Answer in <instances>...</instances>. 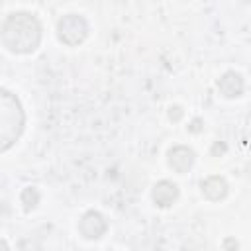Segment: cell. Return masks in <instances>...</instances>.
Here are the masks:
<instances>
[{
    "instance_id": "6da1fadb",
    "label": "cell",
    "mask_w": 251,
    "mask_h": 251,
    "mask_svg": "<svg viewBox=\"0 0 251 251\" xmlns=\"http://www.w3.org/2000/svg\"><path fill=\"white\" fill-rule=\"evenodd\" d=\"M41 24L29 12L10 14L0 27V41L10 53L27 55L33 53L41 43Z\"/></svg>"
},
{
    "instance_id": "7a4b0ae2",
    "label": "cell",
    "mask_w": 251,
    "mask_h": 251,
    "mask_svg": "<svg viewBox=\"0 0 251 251\" xmlns=\"http://www.w3.org/2000/svg\"><path fill=\"white\" fill-rule=\"evenodd\" d=\"M25 114L16 94L0 88V153L8 151L22 135Z\"/></svg>"
},
{
    "instance_id": "3957f363",
    "label": "cell",
    "mask_w": 251,
    "mask_h": 251,
    "mask_svg": "<svg viewBox=\"0 0 251 251\" xmlns=\"http://www.w3.org/2000/svg\"><path fill=\"white\" fill-rule=\"evenodd\" d=\"M88 35V22L80 14H65L57 22V37L61 43L75 47L80 45Z\"/></svg>"
},
{
    "instance_id": "277c9868",
    "label": "cell",
    "mask_w": 251,
    "mask_h": 251,
    "mask_svg": "<svg viewBox=\"0 0 251 251\" xmlns=\"http://www.w3.org/2000/svg\"><path fill=\"white\" fill-rule=\"evenodd\" d=\"M106 229H108V222L100 212L88 210L78 220V231L86 239H100L106 233Z\"/></svg>"
},
{
    "instance_id": "5b68a950",
    "label": "cell",
    "mask_w": 251,
    "mask_h": 251,
    "mask_svg": "<svg viewBox=\"0 0 251 251\" xmlns=\"http://www.w3.org/2000/svg\"><path fill=\"white\" fill-rule=\"evenodd\" d=\"M194 151L186 145H176L169 151V167L175 171V173H186L190 171V167L194 165Z\"/></svg>"
},
{
    "instance_id": "8992f818",
    "label": "cell",
    "mask_w": 251,
    "mask_h": 251,
    "mask_svg": "<svg viewBox=\"0 0 251 251\" xmlns=\"http://www.w3.org/2000/svg\"><path fill=\"white\" fill-rule=\"evenodd\" d=\"M243 88H245V82H243V76L235 71H227L220 76L218 80V90L226 96V98H237L243 94Z\"/></svg>"
},
{
    "instance_id": "52a82bcc",
    "label": "cell",
    "mask_w": 251,
    "mask_h": 251,
    "mask_svg": "<svg viewBox=\"0 0 251 251\" xmlns=\"http://www.w3.org/2000/svg\"><path fill=\"white\" fill-rule=\"evenodd\" d=\"M153 202L159 206V208H169L176 198H178V186L171 180H159L155 186H153Z\"/></svg>"
},
{
    "instance_id": "ba28073f",
    "label": "cell",
    "mask_w": 251,
    "mask_h": 251,
    "mask_svg": "<svg viewBox=\"0 0 251 251\" xmlns=\"http://www.w3.org/2000/svg\"><path fill=\"white\" fill-rule=\"evenodd\" d=\"M200 188H202V194L212 202H218V200L226 198V194H227V182L218 175L208 176L206 180H202Z\"/></svg>"
},
{
    "instance_id": "9c48e42d",
    "label": "cell",
    "mask_w": 251,
    "mask_h": 251,
    "mask_svg": "<svg viewBox=\"0 0 251 251\" xmlns=\"http://www.w3.org/2000/svg\"><path fill=\"white\" fill-rule=\"evenodd\" d=\"M20 200H22V204H24V210H25V212H31V210L39 204V192H37V188L25 186V188L22 190Z\"/></svg>"
},
{
    "instance_id": "30bf717a",
    "label": "cell",
    "mask_w": 251,
    "mask_h": 251,
    "mask_svg": "<svg viewBox=\"0 0 251 251\" xmlns=\"http://www.w3.org/2000/svg\"><path fill=\"white\" fill-rule=\"evenodd\" d=\"M169 118H171V120H175V122H176V120H180V118H182V110H180L178 106L171 108V112H169Z\"/></svg>"
},
{
    "instance_id": "8fae6325",
    "label": "cell",
    "mask_w": 251,
    "mask_h": 251,
    "mask_svg": "<svg viewBox=\"0 0 251 251\" xmlns=\"http://www.w3.org/2000/svg\"><path fill=\"white\" fill-rule=\"evenodd\" d=\"M224 245H226V251H237V241L233 237H227Z\"/></svg>"
},
{
    "instance_id": "7c38bea8",
    "label": "cell",
    "mask_w": 251,
    "mask_h": 251,
    "mask_svg": "<svg viewBox=\"0 0 251 251\" xmlns=\"http://www.w3.org/2000/svg\"><path fill=\"white\" fill-rule=\"evenodd\" d=\"M224 151H226V145H224V143H216V145L212 147V153H214V155H216V153H224Z\"/></svg>"
},
{
    "instance_id": "4fadbf2b",
    "label": "cell",
    "mask_w": 251,
    "mask_h": 251,
    "mask_svg": "<svg viewBox=\"0 0 251 251\" xmlns=\"http://www.w3.org/2000/svg\"><path fill=\"white\" fill-rule=\"evenodd\" d=\"M188 129H190V131H198V129H200V120H194L192 126H190Z\"/></svg>"
},
{
    "instance_id": "5bb4252c",
    "label": "cell",
    "mask_w": 251,
    "mask_h": 251,
    "mask_svg": "<svg viewBox=\"0 0 251 251\" xmlns=\"http://www.w3.org/2000/svg\"><path fill=\"white\" fill-rule=\"evenodd\" d=\"M0 251H10V247H8V243L4 239H0Z\"/></svg>"
}]
</instances>
